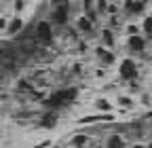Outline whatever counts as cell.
Here are the masks:
<instances>
[{
	"label": "cell",
	"mask_w": 152,
	"mask_h": 148,
	"mask_svg": "<svg viewBox=\"0 0 152 148\" xmlns=\"http://www.w3.org/2000/svg\"><path fill=\"white\" fill-rule=\"evenodd\" d=\"M106 21H108L106 26H108V28H112L114 32L123 28V21H121V15H106Z\"/></svg>",
	"instance_id": "10"
},
{
	"label": "cell",
	"mask_w": 152,
	"mask_h": 148,
	"mask_svg": "<svg viewBox=\"0 0 152 148\" xmlns=\"http://www.w3.org/2000/svg\"><path fill=\"white\" fill-rule=\"evenodd\" d=\"M127 45H129L131 51H144V49H146V38H144V34L129 36V38H127Z\"/></svg>",
	"instance_id": "7"
},
{
	"label": "cell",
	"mask_w": 152,
	"mask_h": 148,
	"mask_svg": "<svg viewBox=\"0 0 152 148\" xmlns=\"http://www.w3.org/2000/svg\"><path fill=\"white\" fill-rule=\"evenodd\" d=\"M114 104H116V108H121L123 112H129V110L135 108V100L131 97V93H118Z\"/></svg>",
	"instance_id": "3"
},
{
	"label": "cell",
	"mask_w": 152,
	"mask_h": 148,
	"mask_svg": "<svg viewBox=\"0 0 152 148\" xmlns=\"http://www.w3.org/2000/svg\"><path fill=\"white\" fill-rule=\"evenodd\" d=\"M76 51H78V53H87V51H89V45H87L85 40H78V45H76Z\"/></svg>",
	"instance_id": "17"
},
{
	"label": "cell",
	"mask_w": 152,
	"mask_h": 148,
	"mask_svg": "<svg viewBox=\"0 0 152 148\" xmlns=\"http://www.w3.org/2000/svg\"><path fill=\"white\" fill-rule=\"evenodd\" d=\"M2 53H4V49H2V45H0V55H2Z\"/></svg>",
	"instance_id": "25"
},
{
	"label": "cell",
	"mask_w": 152,
	"mask_h": 148,
	"mask_svg": "<svg viewBox=\"0 0 152 148\" xmlns=\"http://www.w3.org/2000/svg\"><path fill=\"white\" fill-rule=\"evenodd\" d=\"M140 23H142L144 34H146V36H150V34H152V15H150V13H146V15H144V19H142Z\"/></svg>",
	"instance_id": "12"
},
{
	"label": "cell",
	"mask_w": 152,
	"mask_h": 148,
	"mask_svg": "<svg viewBox=\"0 0 152 148\" xmlns=\"http://www.w3.org/2000/svg\"><path fill=\"white\" fill-rule=\"evenodd\" d=\"M127 144H125V138L123 136H118V133H112V136H108V140H106V148H125Z\"/></svg>",
	"instance_id": "9"
},
{
	"label": "cell",
	"mask_w": 152,
	"mask_h": 148,
	"mask_svg": "<svg viewBox=\"0 0 152 148\" xmlns=\"http://www.w3.org/2000/svg\"><path fill=\"white\" fill-rule=\"evenodd\" d=\"M123 34L127 36H137V34H144V30H142V23L140 21H127L125 26H123Z\"/></svg>",
	"instance_id": "8"
},
{
	"label": "cell",
	"mask_w": 152,
	"mask_h": 148,
	"mask_svg": "<svg viewBox=\"0 0 152 148\" xmlns=\"http://www.w3.org/2000/svg\"><path fill=\"white\" fill-rule=\"evenodd\" d=\"M140 104H144V106H152V95L148 93V91H140Z\"/></svg>",
	"instance_id": "15"
},
{
	"label": "cell",
	"mask_w": 152,
	"mask_h": 148,
	"mask_svg": "<svg viewBox=\"0 0 152 148\" xmlns=\"http://www.w3.org/2000/svg\"><path fill=\"white\" fill-rule=\"evenodd\" d=\"M146 148H152V142H148V144H146Z\"/></svg>",
	"instance_id": "24"
},
{
	"label": "cell",
	"mask_w": 152,
	"mask_h": 148,
	"mask_svg": "<svg viewBox=\"0 0 152 148\" xmlns=\"http://www.w3.org/2000/svg\"><path fill=\"white\" fill-rule=\"evenodd\" d=\"M93 108L97 110V112H114V110H116V104L110 102L108 97H97L93 102Z\"/></svg>",
	"instance_id": "5"
},
{
	"label": "cell",
	"mask_w": 152,
	"mask_h": 148,
	"mask_svg": "<svg viewBox=\"0 0 152 148\" xmlns=\"http://www.w3.org/2000/svg\"><path fill=\"white\" fill-rule=\"evenodd\" d=\"M23 23H26V17H23V15H13L2 36H4V38H13L15 34H19V32L23 30Z\"/></svg>",
	"instance_id": "1"
},
{
	"label": "cell",
	"mask_w": 152,
	"mask_h": 148,
	"mask_svg": "<svg viewBox=\"0 0 152 148\" xmlns=\"http://www.w3.org/2000/svg\"><path fill=\"white\" fill-rule=\"evenodd\" d=\"M66 2H68V0H51L53 7H57V4H66Z\"/></svg>",
	"instance_id": "19"
},
{
	"label": "cell",
	"mask_w": 152,
	"mask_h": 148,
	"mask_svg": "<svg viewBox=\"0 0 152 148\" xmlns=\"http://www.w3.org/2000/svg\"><path fill=\"white\" fill-rule=\"evenodd\" d=\"M106 70H102V68H97V70H95V76H97V78H102V76H106V74H104Z\"/></svg>",
	"instance_id": "18"
},
{
	"label": "cell",
	"mask_w": 152,
	"mask_h": 148,
	"mask_svg": "<svg viewBox=\"0 0 152 148\" xmlns=\"http://www.w3.org/2000/svg\"><path fill=\"white\" fill-rule=\"evenodd\" d=\"M99 42L106 45L108 49H114L116 47V36H114V30L112 28H102V34H99Z\"/></svg>",
	"instance_id": "4"
},
{
	"label": "cell",
	"mask_w": 152,
	"mask_h": 148,
	"mask_svg": "<svg viewBox=\"0 0 152 148\" xmlns=\"http://www.w3.org/2000/svg\"><path fill=\"white\" fill-rule=\"evenodd\" d=\"M2 7H4V2H2V0H0V13H2Z\"/></svg>",
	"instance_id": "23"
},
{
	"label": "cell",
	"mask_w": 152,
	"mask_h": 148,
	"mask_svg": "<svg viewBox=\"0 0 152 148\" xmlns=\"http://www.w3.org/2000/svg\"><path fill=\"white\" fill-rule=\"evenodd\" d=\"M30 0H13V15H23Z\"/></svg>",
	"instance_id": "11"
},
{
	"label": "cell",
	"mask_w": 152,
	"mask_h": 148,
	"mask_svg": "<svg viewBox=\"0 0 152 148\" xmlns=\"http://www.w3.org/2000/svg\"><path fill=\"white\" fill-rule=\"evenodd\" d=\"M148 13H150V15H152V7H150V11H148Z\"/></svg>",
	"instance_id": "26"
},
{
	"label": "cell",
	"mask_w": 152,
	"mask_h": 148,
	"mask_svg": "<svg viewBox=\"0 0 152 148\" xmlns=\"http://www.w3.org/2000/svg\"><path fill=\"white\" fill-rule=\"evenodd\" d=\"M131 148H146V144H142V142H137V144H133Z\"/></svg>",
	"instance_id": "22"
},
{
	"label": "cell",
	"mask_w": 152,
	"mask_h": 148,
	"mask_svg": "<svg viewBox=\"0 0 152 148\" xmlns=\"http://www.w3.org/2000/svg\"><path fill=\"white\" fill-rule=\"evenodd\" d=\"M74 26H76V30H78L80 34H93V30H95V23L89 19L85 13L74 17Z\"/></svg>",
	"instance_id": "2"
},
{
	"label": "cell",
	"mask_w": 152,
	"mask_h": 148,
	"mask_svg": "<svg viewBox=\"0 0 152 148\" xmlns=\"http://www.w3.org/2000/svg\"><path fill=\"white\" fill-rule=\"evenodd\" d=\"M108 4H110V0H95V9H97V13L104 17L106 11H108Z\"/></svg>",
	"instance_id": "14"
},
{
	"label": "cell",
	"mask_w": 152,
	"mask_h": 148,
	"mask_svg": "<svg viewBox=\"0 0 152 148\" xmlns=\"http://www.w3.org/2000/svg\"><path fill=\"white\" fill-rule=\"evenodd\" d=\"M99 62H102L104 66H112L114 62H116V55L112 53V49H106V53H104L102 57H99Z\"/></svg>",
	"instance_id": "13"
},
{
	"label": "cell",
	"mask_w": 152,
	"mask_h": 148,
	"mask_svg": "<svg viewBox=\"0 0 152 148\" xmlns=\"http://www.w3.org/2000/svg\"><path fill=\"white\" fill-rule=\"evenodd\" d=\"M9 21H11V15H4V13H0V32H2V34H4V30H7Z\"/></svg>",
	"instance_id": "16"
},
{
	"label": "cell",
	"mask_w": 152,
	"mask_h": 148,
	"mask_svg": "<svg viewBox=\"0 0 152 148\" xmlns=\"http://www.w3.org/2000/svg\"><path fill=\"white\" fill-rule=\"evenodd\" d=\"M140 2H142V4H144V7H146V9H148V7H150V4H152V0H140Z\"/></svg>",
	"instance_id": "20"
},
{
	"label": "cell",
	"mask_w": 152,
	"mask_h": 148,
	"mask_svg": "<svg viewBox=\"0 0 152 148\" xmlns=\"http://www.w3.org/2000/svg\"><path fill=\"white\" fill-rule=\"evenodd\" d=\"M91 138L87 136V133H76V136H72L70 138V146L72 148H87V146H91Z\"/></svg>",
	"instance_id": "6"
},
{
	"label": "cell",
	"mask_w": 152,
	"mask_h": 148,
	"mask_svg": "<svg viewBox=\"0 0 152 148\" xmlns=\"http://www.w3.org/2000/svg\"><path fill=\"white\" fill-rule=\"evenodd\" d=\"M72 70H74V72H80V70H83V66H80V64H74V68H72Z\"/></svg>",
	"instance_id": "21"
}]
</instances>
